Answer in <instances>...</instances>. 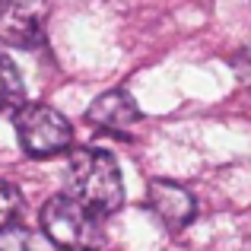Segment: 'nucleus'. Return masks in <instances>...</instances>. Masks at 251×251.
Returning a JSON list of instances; mask_svg holds the SVG:
<instances>
[{
    "label": "nucleus",
    "mask_w": 251,
    "mask_h": 251,
    "mask_svg": "<svg viewBox=\"0 0 251 251\" xmlns=\"http://www.w3.org/2000/svg\"><path fill=\"white\" fill-rule=\"evenodd\" d=\"M70 197L80 201L89 213L108 216L124 203V181L115 156L105 150H76L67 169Z\"/></svg>",
    "instance_id": "f257e3e1"
},
{
    "label": "nucleus",
    "mask_w": 251,
    "mask_h": 251,
    "mask_svg": "<svg viewBox=\"0 0 251 251\" xmlns=\"http://www.w3.org/2000/svg\"><path fill=\"white\" fill-rule=\"evenodd\" d=\"M42 232L51 245L64 251H96L102 245V226L99 216L89 213L80 201L70 194H54L42 207Z\"/></svg>",
    "instance_id": "f03ea898"
},
{
    "label": "nucleus",
    "mask_w": 251,
    "mask_h": 251,
    "mask_svg": "<svg viewBox=\"0 0 251 251\" xmlns=\"http://www.w3.org/2000/svg\"><path fill=\"white\" fill-rule=\"evenodd\" d=\"M16 137L23 150L35 159L64 153L74 140L70 121L51 105H23L16 111Z\"/></svg>",
    "instance_id": "7ed1b4c3"
},
{
    "label": "nucleus",
    "mask_w": 251,
    "mask_h": 251,
    "mask_svg": "<svg viewBox=\"0 0 251 251\" xmlns=\"http://www.w3.org/2000/svg\"><path fill=\"white\" fill-rule=\"evenodd\" d=\"M51 0H0V42L13 48H35L45 38Z\"/></svg>",
    "instance_id": "20e7f679"
},
{
    "label": "nucleus",
    "mask_w": 251,
    "mask_h": 251,
    "mask_svg": "<svg viewBox=\"0 0 251 251\" xmlns=\"http://www.w3.org/2000/svg\"><path fill=\"white\" fill-rule=\"evenodd\" d=\"M147 203L156 213V220L169 229L188 226L197 213V203H194V197H191V191L181 188V184H175V181H162V178L147 188Z\"/></svg>",
    "instance_id": "39448f33"
},
{
    "label": "nucleus",
    "mask_w": 251,
    "mask_h": 251,
    "mask_svg": "<svg viewBox=\"0 0 251 251\" xmlns=\"http://www.w3.org/2000/svg\"><path fill=\"white\" fill-rule=\"evenodd\" d=\"M86 121L102 130H111V134H124L127 127H134L140 121V108H137L134 96L127 89H111V92H102L89 105Z\"/></svg>",
    "instance_id": "423d86ee"
},
{
    "label": "nucleus",
    "mask_w": 251,
    "mask_h": 251,
    "mask_svg": "<svg viewBox=\"0 0 251 251\" xmlns=\"http://www.w3.org/2000/svg\"><path fill=\"white\" fill-rule=\"evenodd\" d=\"M25 105V86L16 64L0 54V111H19Z\"/></svg>",
    "instance_id": "0eeeda50"
},
{
    "label": "nucleus",
    "mask_w": 251,
    "mask_h": 251,
    "mask_svg": "<svg viewBox=\"0 0 251 251\" xmlns=\"http://www.w3.org/2000/svg\"><path fill=\"white\" fill-rule=\"evenodd\" d=\"M0 251H42V239L13 223V226L0 229Z\"/></svg>",
    "instance_id": "6e6552de"
},
{
    "label": "nucleus",
    "mask_w": 251,
    "mask_h": 251,
    "mask_svg": "<svg viewBox=\"0 0 251 251\" xmlns=\"http://www.w3.org/2000/svg\"><path fill=\"white\" fill-rule=\"evenodd\" d=\"M23 213V191L0 178V229L13 226Z\"/></svg>",
    "instance_id": "1a4fd4ad"
}]
</instances>
